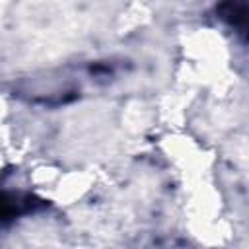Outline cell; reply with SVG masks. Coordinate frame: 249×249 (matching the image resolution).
Masks as SVG:
<instances>
[{"label": "cell", "instance_id": "cell-1", "mask_svg": "<svg viewBox=\"0 0 249 249\" xmlns=\"http://www.w3.org/2000/svg\"><path fill=\"white\" fill-rule=\"evenodd\" d=\"M10 206H12V200H6V198H2V196H0V220H2V216H6V214H8Z\"/></svg>", "mask_w": 249, "mask_h": 249}]
</instances>
